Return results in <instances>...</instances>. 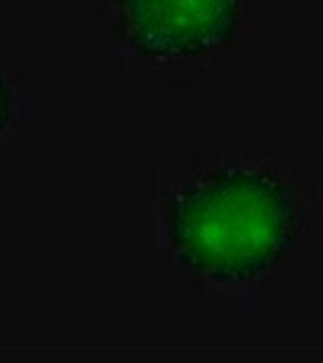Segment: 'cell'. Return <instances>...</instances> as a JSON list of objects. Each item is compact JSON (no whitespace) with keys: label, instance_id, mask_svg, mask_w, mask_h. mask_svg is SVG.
<instances>
[{"label":"cell","instance_id":"6da1fadb","mask_svg":"<svg viewBox=\"0 0 323 363\" xmlns=\"http://www.w3.org/2000/svg\"><path fill=\"white\" fill-rule=\"evenodd\" d=\"M168 228L186 271L212 283H246L289 257L297 208L279 176L233 166L184 186L170 204Z\"/></svg>","mask_w":323,"mask_h":363},{"label":"cell","instance_id":"7a4b0ae2","mask_svg":"<svg viewBox=\"0 0 323 363\" xmlns=\"http://www.w3.org/2000/svg\"><path fill=\"white\" fill-rule=\"evenodd\" d=\"M124 37L150 59H198L231 45L243 0H117Z\"/></svg>","mask_w":323,"mask_h":363},{"label":"cell","instance_id":"3957f363","mask_svg":"<svg viewBox=\"0 0 323 363\" xmlns=\"http://www.w3.org/2000/svg\"><path fill=\"white\" fill-rule=\"evenodd\" d=\"M9 119V89L4 85V75H2V67H0V131L4 128Z\"/></svg>","mask_w":323,"mask_h":363}]
</instances>
